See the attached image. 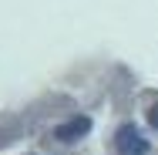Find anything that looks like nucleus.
<instances>
[{"label": "nucleus", "mask_w": 158, "mask_h": 155, "mask_svg": "<svg viewBox=\"0 0 158 155\" xmlns=\"http://www.w3.org/2000/svg\"><path fill=\"white\" fill-rule=\"evenodd\" d=\"M114 149H118V155H145L148 142L141 138V131L135 125H121L118 135H114Z\"/></svg>", "instance_id": "f257e3e1"}, {"label": "nucleus", "mask_w": 158, "mask_h": 155, "mask_svg": "<svg viewBox=\"0 0 158 155\" xmlns=\"http://www.w3.org/2000/svg\"><path fill=\"white\" fill-rule=\"evenodd\" d=\"M91 131V118H84V115H77V118H71V122H64L54 128V138L57 142H74V138H81V135H88Z\"/></svg>", "instance_id": "f03ea898"}, {"label": "nucleus", "mask_w": 158, "mask_h": 155, "mask_svg": "<svg viewBox=\"0 0 158 155\" xmlns=\"http://www.w3.org/2000/svg\"><path fill=\"white\" fill-rule=\"evenodd\" d=\"M148 122H152V128H155V131H158V105H155V108H152V111H148Z\"/></svg>", "instance_id": "7ed1b4c3"}]
</instances>
